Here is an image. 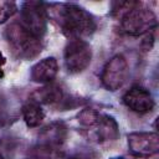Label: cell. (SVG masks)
<instances>
[{"label":"cell","mask_w":159,"mask_h":159,"mask_svg":"<svg viewBox=\"0 0 159 159\" xmlns=\"http://www.w3.org/2000/svg\"><path fill=\"white\" fill-rule=\"evenodd\" d=\"M51 14L63 34L71 39H81L82 36L91 35L97 29L93 16L75 4L53 5Z\"/></svg>","instance_id":"obj_1"},{"label":"cell","mask_w":159,"mask_h":159,"mask_svg":"<svg viewBox=\"0 0 159 159\" xmlns=\"http://www.w3.org/2000/svg\"><path fill=\"white\" fill-rule=\"evenodd\" d=\"M5 36L10 48L20 58L31 60L41 52V39L36 37L27 29H25L21 22L9 25L5 30Z\"/></svg>","instance_id":"obj_2"},{"label":"cell","mask_w":159,"mask_h":159,"mask_svg":"<svg viewBox=\"0 0 159 159\" xmlns=\"http://www.w3.org/2000/svg\"><path fill=\"white\" fill-rule=\"evenodd\" d=\"M122 31L130 36H140L150 32L157 27L155 14L139 2L120 17Z\"/></svg>","instance_id":"obj_3"},{"label":"cell","mask_w":159,"mask_h":159,"mask_svg":"<svg viewBox=\"0 0 159 159\" xmlns=\"http://www.w3.org/2000/svg\"><path fill=\"white\" fill-rule=\"evenodd\" d=\"M65 66L70 73L84 71L92 60V50L88 42L81 39H71L65 47Z\"/></svg>","instance_id":"obj_4"},{"label":"cell","mask_w":159,"mask_h":159,"mask_svg":"<svg viewBox=\"0 0 159 159\" xmlns=\"http://www.w3.org/2000/svg\"><path fill=\"white\" fill-rule=\"evenodd\" d=\"M21 25L36 37L42 39L47 29V14L45 4L39 1H27L21 9Z\"/></svg>","instance_id":"obj_5"},{"label":"cell","mask_w":159,"mask_h":159,"mask_svg":"<svg viewBox=\"0 0 159 159\" xmlns=\"http://www.w3.org/2000/svg\"><path fill=\"white\" fill-rule=\"evenodd\" d=\"M128 77V62L124 56H113L104 66L101 81L108 91L119 89Z\"/></svg>","instance_id":"obj_6"},{"label":"cell","mask_w":159,"mask_h":159,"mask_svg":"<svg viewBox=\"0 0 159 159\" xmlns=\"http://www.w3.org/2000/svg\"><path fill=\"white\" fill-rule=\"evenodd\" d=\"M128 148L137 157L148 158L159 152V137L155 132H134L128 135Z\"/></svg>","instance_id":"obj_7"},{"label":"cell","mask_w":159,"mask_h":159,"mask_svg":"<svg viewBox=\"0 0 159 159\" xmlns=\"http://www.w3.org/2000/svg\"><path fill=\"white\" fill-rule=\"evenodd\" d=\"M123 103L133 112L144 114L154 108V98L152 93L140 86L130 87L123 96Z\"/></svg>","instance_id":"obj_8"},{"label":"cell","mask_w":159,"mask_h":159,"mask_svg":"<svg viewBox=\"0 0 159 159\" xmlns=\"http://www.w3.org/2000/svg\"><path fill=\"white\" fill-rule=\"evenodd\" d=\"M88 130H91V137H93L97 142H112L119 135L117 122L112 117L102 113L96 123L88 128Z\"/></svg>","instance_id":"obj_9"},{"label":"cell","mask_w":159,"mask_h":159,"mask_svg":"<svg viewBox=\"0 0 159 159\" xmlns=\"http://www.w3.org/2000/svg\"><path fill=\"white\" fill-rule=\"evenodd\" d=\"M58 72V63L55 57H46L31 68V80L37 83L48 84Z\"/></svg>","instance_id":"obj_10"},{"label":"cell","mask_w":159,"mask_h":159,"mask_svg":"<svg viewBox=\"0 0 159 159\" xmlns=\"http://www.w3.org/2000/svg\"><path fill=\"white\" fill-rule=\"evenodd\" d=\"M22 117L27 127L35 128L41 124L45 118V112L40 103L30 99L22 106Z\"/></svg>","instance_id":"obj_11"},{"label":"cell","mask_w":159,"mask_h":159,"mask_svg":"<svg viewBox=\"0 0 159 159\" xmlns=\"http://www.w3.org/2000/svg\"><path fill=\"white\" fill-rule=\"evenodd\" d=\"M62 98V89L58 86L55 84H46L42 88L36 89L32 93V101L37 103H46V104H52L60 102Z\"/></svg>","instance_id":"obj_12"},{"label":"cell","mask_w":159,"mask_h":159,"mask_svg":"<svg viewBox=\"0 0 159 159\" xmlns=\"http://www.w3.org/2000/svg\"><path fill=\"white\" fill-rule=\"evenodd\" d=\"M65 127L62 124H51L43 129L41 133V142L47 147L58 145L63 142Z\"/></svg>","instance_id":"obj_13"},{"label":"cell","mask_w":159,"mask_h":159,"mask_svg":"<svg viewBox=\"0 0 159 159\" xmlns=\"http://www.w3.org/2000/svg\"><path fill=\"white\" fill-rule=\"evenodd\" d=\"M17 10V6L14 1L0 0V24L7 21Z\"/></svg>","instance_id":"obj_14"},{"label":"cell","mask_w":159,"mask_h":159,"mask_svg":"<svg viewBox=\"0 0 159 159\" xmlns=\"http://www.w3.org/2000/svg\"><path fill=\"white\" fill-rule=\"evenodd\" d=\"M138 4H139V1H117V2H113V7H112L113 15L122 17L124 14H127L129 10H132Z\"/></svg>","instance_id":"obj_15"},{"label":"cell","mask_w":159,"mask_h":159,"mask_svg":"<svg viewBox=\"0 0 159 159\" xmlns=\"http://www.w3.org/2000/svg\"><path fill=\"white\" fill-rule=\"evenodd\" d=\"M4 63H5V57H4V56H2V53L0 52V66H2Z\"/></svg>","instance_id":"obj_16"},{"label":"cell","mask_w":159,"mask_h":159,"mask_svg":"<svg viewBox=\"0 0 159 159\" xmlns=\"http://www.w3.org/2000/svg\"><path fill=\"white\" fill-rule=\"evenodd\" d=\"M4 77V71H2V68H1V66H0V80Z\"/></svg>","instance_id":"obj_17"},{"label":"cell","mask_w":159,"mask_h":159,"mask_svg":"<svg viewBox=\"0 0 159 159\" xmlns=\"http://www.w3.org/2000/svg\"><path fill=\"white\" fill-rule=\"evenodd\" d=\"M112 159H124V158H112Z\"/></svg>","instance_id":"obj_18"},{"label":"cell","mask_w":159,"mask_h":159,"mask_svg":"<svg viewBox=\"0 0 159 159\" xmlns=\"http://www.w3.org/2000/svg\"><path fill=\"white\" fill-rule=\"evenodd\" d=\"M0 159H5V158H4V157H2L1 154H0Z\"/></svg>","instance_id":"obj_19"}]
</instances>
